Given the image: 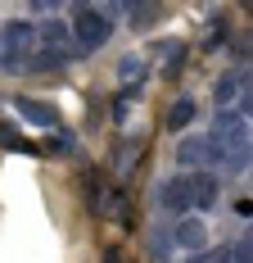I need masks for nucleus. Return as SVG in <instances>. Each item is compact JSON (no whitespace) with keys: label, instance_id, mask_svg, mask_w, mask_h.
<instances>
[{"label":"nucleus","instance_id":"1","mask_svg":"<svg viewBox=\"0 0 253 263\" xmlns=\"http://www.w3.org/2000/svg\"><path fill=\"white\" fill-rule=\"evenodd\" d=\"M208 141L217 145L226 173H244V168H249V118H240L235 109H217Z\"/></svg>","mask_w":253,"mask_h":263},{"label":"nucleus","instance_id":"2","mask_svg":"<svg viewBox=\"0 0 253 263\" xmlns=\"http://www.w3.org/2000/svg\"><path fill=\"white\" fill-rule=\"evenodd\" d=\"M36 50V27L14 18L0 27V73H27V54Z\"/></svg>","mask_w":253,"mask_h":263},{"label":"nucleus","instance_id":"3","mask_svg":"<svg viewBox=\"0 0 253 263\" xmlns=\"http://www.w3.org/2000/svg\"><path fill=\"white\" fill-rule=\"evenodd\" d=\"M73 46H77V54H86V50H100L104 41L113 36V18L104 14L100 5H77L73 9Z\"/></svg>","mask_w":253,"mask_h":263},{"label":"nucleus","instance_id":"4","mask_svg":"<svg viewBox=\"0 0 253 263\" xmlns=\"http://www.w3.org/2000/svg\"><path fill=\"white\" fill-rule=\"evenodd\" d=\"M177 159H181V168H222V155L208 136H181Z\"/></svg>","mask_w":253,"mask_h":263},{"label":"nucleus","instance_id":"5","mask_svg":"<svg viewBox=\"0 0 253 263\" xmlns=\"http://www.w3.org/2000/svg\"><path fill=\"white\" fill-rule=\"evenodd\" d=\"M36 50H54V54H68L73 59L77 46H73V32H68V23H41L36 27Z\"/></svg>","mask_w":253,"mask_h":263},{"label":"nucleus","instance_id":"6","mask_svg":"<svg viewBox=\"0 0 253 263\" xmlns=\"http://www.w3.org/2000/svg\"><path fill=\"white\" fill-rule=\"evenodd\" d=\"M158 200H163L167 213H195V204H190V177H167L163 191H158Z\"/></svg>","mask_w":253,"mask_h":263},{"label":"nucleus","instance_id":"7","mask_svg":"<svg viewBox=\"0 0 253 263\" xmlns=\"http://www.w3.org/2000/svg\"><path fill=\"white\" fill-rule=\"evenodd\" d=\"M217 195H222V182H217L213 173H195V177H190V204H195V209H213Z\"/></svg>","mask_w":253,"mask_h":263},{"label":"nucleus","instance_id":"8","mask_svg":"<svg viewBox=\"0 0 253 263\" xmlns=\"http://www.w3.org/2000/svg\"><path fill=\"white\" fill-rule=\"evenodd\" d=\"M14 105H18V114H23L27 123H36V127H59V109H54V105H46V100H32V96H18Z\"/></svg>","mask_w":253,"mask_h":263},{"label":"nucleus","instance_id":"9","mask_svg":"<svg viewBox=\"0 0 253 263\" xmlns=\"http://www.w3.org/2000/svg\"><path fill=\"white\" fill-rule=\"evenodd\" d=\"M172 240H177L181 250H203L208 232H203V222H199V218H181L177 227H172Z\"/></svg>","mask_w":253,"mask_h":263},{"label":"nucleus","instance_id":"10","mask_svg":"<svg viewBox=\"0 0 253 263\" xmlns=\"http://www.w3.org/2000/svg\"><path fill=\"white\" fill-rule=\"evenodd\" d=\"M68 64H73L68 54H54V50H32L27 54V73H59Z\"/></svg>","mask_w":253,"mask_h":263},{"label":"nucleus","instance_id":"11","mask_svg":"<svg viewBox=\"0 0 253 263\" xmlns=\"http://www.w3.org/2000/svg\"><path fill=\"white\" fill-rule=\"evenodd\" d=\"M249 91V78H244V68H235L230 78L217 82V105H235V96H244Z\"/></svg>","mask_w":253,"mask_h":263},{"label":"nucleus","instance_id":"12","mask_svg":"<svg viewBox=\"0 0 253 263\" xmlns=\"http://www.w3.org/2000/svg\"><path fill=\"white\" fill-rule=\"evenodd\" d=\"M190 118H195V100H190V96H177V100H172V109H167V132L190 127Z\"/></svg>","mask_w":253,"mask_h":263},{"label":"nucleus","instance_id":"13","mask_svg":"<svg viewBox=\"0 0 253 263\" xmlns=\"http://www.w3.org/2000/svg\"><path fill=\"white\" fill-rule=\"evenodd\" d=\"M167 254H172V236H167V232H154L150 236V259L154 263H167Z\"/></svg>","mask_w":253,"mask_h":263},{"label":"nucleus","instance_id":"14","mask_svg":"<svg viewBox=\"0 0 253 263\" xmlns=\"http://www.w3.org/2000/svg\"><path fill=\"white\" fill-rule=\"evenodd\" d=\"M126 14H131V27H150L154 18L163 14V9H158V5H131Z\"/></svg>","mask_w":253,"mask_h":263},{"label":"nucleus","instance_id":"15","mask_svg":"<svg viewBox=\"0 0 253 263\" xmlns=\"http://www.w3.org/2000/svg\"><path fill=\"white\" fill-rule=\"evenodd\" d=\"M140 73H145V64H140L136 54H126L122 64H118V78H122L126 86H131V82H140Z\"/></svg>","mask_w":253,"mask_h":263},{"label":"nucleus","instance_id":"16","mask_svg":"<svg viewBox=\"0 0 253 263\" xmlns=\"http://www.w3.org/2000/svg\"><path fill=\"white\" fill-rule=\"evenodd\" d=\"M86 200H91V213H104V200H100V173H86Z\"/></svg>","mask_w":253,"mask_h":263},{"label":"nucleus","instance_id":"17","mask_svg":"<svg viewBox=\"0 0 253 263\" xmlns=\"http://www.w3.org/2000/svg\"><path fill=\"white\" fill-rule=\"evenodd\" d=\"M181 64H185V46H167V68H163V73H167V78H177Z\"/></svg>","mask_w":253,"mask_h":263},{"label":"nucleus","instance_id":"18","mask_svg":"<svg viewBox=\"0 0 253 263\" xmlns=\"http://www.w3.org/2000/svg\"><path fill=\"white\" fill-rule=\"evenodd\" d=\"M185 263H230V254L226 250H199L195 259H185Z\"/></svg>","mask_w":253,"mask_h":263},{"label":"nucleus","instance_id":"19","mask_svg":"<svg viewBox=\"0 0 253 263\" xmlns=\"http://www.w3.org/2000/svg\"><path fill=\"white\" fill-rule=\"evenodd\" d=\"M104 263H122V254H118V250L109 245V250H104Z\"/></svg>","mask_w":253,"mask_h":263}]
</instances>
